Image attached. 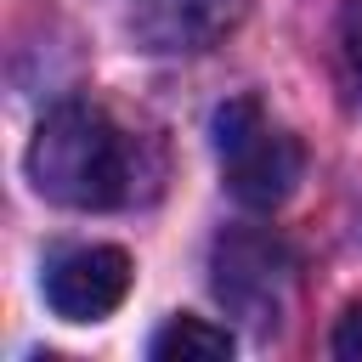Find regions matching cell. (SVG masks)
I'll return each instance as SVG.
<instances>
[{"label":"cell","instance_id":"cell-5","mask_svg":"<svg viewBox=\"0 0 362 362\" xmlns=\"http://www.w3.org/2000/svg\"><path fill=\"white\" fill-rule=\"evenodd\" d=\"M243 17L249 0H130V40L153 57H198L238 34Z\"/></svg>","mask_w":362,"mask_h":362},{"label":"cell","instance_id":"cell-8","mask_svg":"<svg viewBox=\"0 0 362 362\" xmlns=\"http://www.w3.org/2000/svg\"><path fill=\"white\" fill-rule=\"evenodd\" d=\"M334 356L362 362V300H356V305H345V317L334 322Z\"/></svg>","mask_w":362,"mask_h":362},{"label":"cell","instance_id":"cell-3","mask_svg":"<svg viewBox=\"0 0 362 362\" xmlns=\"http://www.w3.org/2000/svg\"><path fill=\"white\" fill-rule=\"evenodd\" d=\"M209 283L232 317H243L255 334H272L294 300V255L266 226H226L209 249Z\"/></svg>","mask_w":362,"mask_h":362},{"label":"cell","instance_id":"cell-7","mask_svg":"<svg viewBox=\"0 0 362 362\" xmlns=\"http://www.w3.org/2000/svg\"><path fill=\"white\" fill-rule=\"evenodd\" d=\"M339 68H345L351 90L362 96V0H345V11H339Z\"/></svg>","mask_w":362,"mask_h":362},{"label":"cell","instance_id":"cell-1","mask_svg":"<svg viewBox=\"0 0 362 362\" xmlns=\"http://www.w3.org/2000/svg\"><path fill=\"white\" fill-rule=\"evenodd\" d=\"M141 141L85 96L57 102L28 141V181L62 209H119L141 192Z\"/></svg>","mask_w":362,"mask_h":362},{"label":"cell","instance_id":"cell-6","mask_svg":"<svg viewBox=\"0 0 362 362\" xmlns=\"http://www.w3.org/2000/svg\"><path fill=\"white\" fill-rule=\"evenodd\" d=\"M232 334L209 317H170L153 334V362H226Z\"/></svg>","mask_w":362,"mask_h":362},{"label":"cell","instance_id":"cell-4","mask_svg":"<svg viewBox=\"0 0 362 362\" xmlns=\"http://www.w3.org/2000/svg\"><path fill=\"white\" fill-rule=\"evenodd\" d=\"M45 288V305L62 317V322H102L107 311H119V300L130 294V255L113 249V243H85V249H68L45 266L40 277Z\"/></svg>","mask_w":362,"mask_h":362},{"label":"cell","instance_id":"cell-2","mask_svg":"<svg viewBox=\"0 0 362 362\" xmlns=\"http://www.w3.org/2000/svg\"><path fill=\"white\" fill-rule=\"evenodd\" d=\"M215 158H221V175L232 187L238 204L249 209H277L300 175H305V147L266 119V107L255 96H232L215 107Z\"/></svg>","mask_w":362,"mask_h":362}]
</instances>
